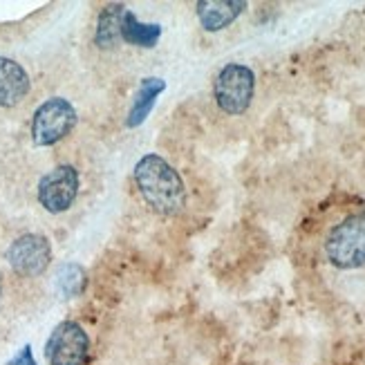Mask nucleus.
<instances>
[{
    "label": "nucleus",
    "mask_w": 365,
    "mask_h": 365,
    "mask_svg": "<svg viewBox=\"0 0 365 365\" xmlns=\"http://www.w3.org/2000/svg\"><path fill=\"white\" fill-rule=\"evenodd\" d=\"M74 106L63 97H52L36 108L34 119H31V139L36 146H54L74 130Z\"/></svg>",
    "instance_id": "nucleus-4"
},
{
    "label": "nucleus",
    "mask_w": 365,
    "mask_h": 365,
    "mask_svg": "<svg viewBox=\"0 0 365 365\" xmlns=\"http://www.w3.org/2000/svg\"><path fill=\"white\" fill-rule=\"evenodd\" d=\"M0 296H3V284H0Z\"/></svg>",
    "instance_id": "nucleus-15"
},
{
    "label": "nucleus",
    "mask_w": 365,
    "mask_h": 365,
    "mask_svg": "<svg viewBox=\"0 0 365 365\" xmlns=\"http://www.w3.org/2000/svg\"><path fill=\"white\" fill-rule=\"evenodd\" d=\"M88 354L90 339L86 329L74 321L58 323L45 343V356L50 365H86Z\"/></svg>",
    "instance_id": "nucleus-5"
},
{
    "label": "nucleus",
    "mask_w": 365,
    "mask_h": 365,
    "mask_svg": "<svg viewBox=\"0 0 365 365\" xmlns=\"http://www.w3.org/2000/svg\"><path fill=\"white\" fill-rule=\"evenodd\" d=\"M166 90V81L164 78H157V76H148L141 81L137 94H135V101H133V108H130V115H128V128H137L141 125L148 115L153 113V108L157 103V97Z\"/></svg>",
    "instance_id": "nucleus-10"
},
{
    "label": "nucleus",
    "mask_w": 365,
    "mask_h": 365,
    "mask_svg": "<svg viewBox=\"0 0 365 365\" xmlns=\"http://www.w3.org/2000/svg\"><path fill=\"white\" fill-rule=\"evenodd\" d=\"M195 7L202 27L206 31H220L247 9V3L242 0H200Z\"/></svg>",
    "instance_id": "nucleus-9"
},
{
    "label": "nucleus",
    "mask_w": 365,
    "mask_h": 365,
    "mask_svg": "<svg viewBox=\"0 0 365 365\" xmlns=\"http://www.w3.org/2000/svg\"><path fill=\"white\" fill-rule=\"evenodd\" d=\"M162 36V27L153 23H141L133 11L125 9L121 16V41L139 45V47H155Z\"/></svg>",
    "instance_id": "nucleus-11"
},
{
    "label": "nucleus",
    "mask_w": 365,
    "mask_h": 365,
    "mask_svg": "<svg viewBox=\"0 0 365 365\" xmlns=\"http://www.w3.org/2000/svg\"><path fill=\"white\" fill-rule=\"evenodd\" d=\"M7 260L11 269L21 276H41L52 260V247L45 235L27 233L16 237L7 249Z\"/></svg>",
    "instance_id": "nucleus-7"
},
{
    "label": "nucleus",
    "mask_w": 365,
    "mask_h": 365,
    "mask_svg": "<svg viewBox=\"0 0 365 365\" xmlns=\"http://www.w3.org/2000/svg\"><path fill=\"white\" fill-rule=\"evenodd\" d=\"M5 365H38L34 359V352H31V345H25L23 350L16 354L11 361H7Z\"/></svg>",
    "instance_id": "nucleus-14"
},
{
    "label": "nucleus",
    "mask_w": 365,
    "mask_h": 365,
    "mask_svg": "<svg viewBox=\"0 0 365 365\" xmlns=\"http://www.w3.org/2000/svg\"><path fill=\"white\" fill-rule=\"evenodd\" d=\"M86 287V274L83 269L70 262V264H63L56 274V289L66 296V298H74L83 292Z\"/></svg>",
    "instance_id": "nucleus-13"
},
{
    "label": "nucleus",
    "mask_w": 365,
    "mask_h": 365,
    "mask_svg": "<svg viewBox=\"0 0 365 365\" xmlns=\"http://www.w3.org/2000/svg\"><path fill=\"white\" fill-rule=\"evenodd\" d=\"M327 260L336 269L365 267V215H350L329 231L325 240Z\"/></svg>",
    "instance_id": "nucleus-2"
},
{
    "label": "nucleus",
    "mask_w": 365,
    "mask_h": 365,
    "mask_svg": "<svg viewBox=\"0 0 365 365\" xmlns=\"http://www.w3.org/2000/svg\"><path fill=\"white\" fill-rule=\"evenodd\" d=\"M78 195V170L70 164L52 168L38 182V202L45 211L63 213Z\"/></svg>",
    "instance_id": "nucleus-6"
},
{
    "label": "nucleus",
    "mask_w": 365,
    "mask_h": 365,
    "mask_svg": "<svg viewBox=\"0 0 365 365\" xmlns=\"http://www.w3.org/2000/svg\"><path fill=\"white\" fill-rule=\"evenodd\" d=\"M256 92V74L242 63H229L225 66L213 83V94L222 113L227 115H245Z\"/></svg>",
    "instance_id": "nucleus-3"
},
{
    "label": "nucleus",
    "mask_w": 365,
    "mask_h": 365,
    "mask_svg": "<svg viewBox=\"0 0 365 365\" xmlns=\"http://www.w3.org/2000/svg\"><path fill=\"white\" fill-rule=\"evenodd\" d=\"M29 74L21 63L7 56H0V108L19 106L29 94Z\"/></svg>",
    "instance_id": "nucleus-8"
},
{
    "label": "nucleus",
    "mask_w": 365,
    "mask_h": 365,
    "mask_svg": "<svg viewBox=\"0 0 365 365\" xmlns=\"http://www.w3.org/2000/svg\"><path fill=\"white\" fill-rule=\"evenodd\" d=\"M135 182L155 213L178 215L186 206V186L180 173L160 155H144L135 164Z\"/></svg>",
    "instance_id": "nucleus-1"
},
{
    "label": "nucleus",
    "mask_w": 365,
    "mask_h": 365,
    "mask_svg": "<svg viewBox=\"0 0 365 365\" xmlns=\"http://www.w3.org/2000/svg\"><path fill=\"white\" fill-rule=\"evenodd\" d=\"M123 11L125 9L121 5H108L101 11L94 41H97V45L103 47V50H110V47H115L121 41V16H123Z\"/></svg>",
    "instance_id": "nucleus-12"
}]
</instances>
